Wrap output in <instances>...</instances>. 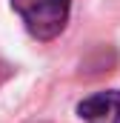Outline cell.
<instances>
[{"instance_id": "6da1fadb", "label": "cell", "mask_w": 120, "mask_h": 123, "mask_svg": "<svg viewBox=\"0 0 120 123\" xmlns=\"http://www.w3.org/2000/svg\"><path fill=\"white\" fill-rule=\"evenodd\" d=\"M12 6L37 40H52L69 20L72 0H12Z\"/></svg>"}, {"instance_id": "7a4b0ae2", "label": "cell", "mask_w": 120, "mask_h": 123, "mask_svg": "<svg viewBox=\"0 0 120 123\" xmlns=\"http://www.w3.org/2000/svg\"><path fill=\"white\" fill-rule=\"evenodd\" d=\"M86 123H120V92H100L77 106Z\"/></svg>"}]
</instances>
